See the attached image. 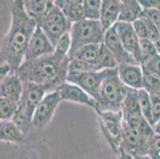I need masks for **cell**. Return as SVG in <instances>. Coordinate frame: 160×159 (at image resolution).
I'll use <instances>...</instances> for the list:
<instances>
[{
  "label": "cell",
  "instance_id": "cell-1",
  "mask_svg": "<svg viewBox=\"0 0 160 159\" xmlns=\"http://www.w3.org/2000/svg\"><path fill=\"white\" fill-rule=\"evenodd\" d=\"M11 24L1 46V61L7 62L17 72L23 63L29 42L38 26L36 21L25 11L22 0H15L10 5Z\"/></svg>",
  "mask_w": 160,
  "mask_h": 159
},
{
  "label": "cell",
  "instance_id": "cell-2",
  "mask_svg": "<svg viewBox=\"0 0 160 159\" xmlns=\"http://www.w3.org/2000/svg\"><path fill=\"white\" fill-rule=\"evenodd\" d=\"M69 58L54 50L53 53L32 61H24L18 70L22 83L31 82L45 87L47 93L66 82Z\"/></svg>",
  "mask_w": 160,
  "mask_h": 159
},
{
  "label": "cell",
  "instance_id": "cell-3",
  "mask_svg": "<svg viewBox=\"0 0 160 159\" xmlns=\"http://www.w3.org/2000/svg\"><path fill=\"white\" fill-rule=\"evenodd\" d=\"M23 92L18 102V110L11 120L27 133L31 127L32 119L36 107L47 93L45 87L31 82L23 83Z\"/></svg>",
  "mask_w": 160,
  "mask_h": 159
},
{
  "label": "cell",
  "instance_id": "cell-4",
  "mask_svg": "<svg viewBox=\"0 0 160 159\" xmlns=\"http://www.w3.org/2000/svg\"><path fill=\"white\" fill-rule=\"evenodd\" d=\"M128 87L120 79L117 68L109 70L103 81L98 100V112H121L122 104L127 95Z\"/></svg>",
  "mask_w": 160,
  "mask_h": 159
},
{
  "label": "cell",
  "instance_id": "cell-5",
  "mask_svg": "<svg viewBox=\"0 0 160 159\" xmlns=\"http://www.w3.org/2000/svg\"><path fill=\"white\" fill-rule=\"evenodd\" d=\"M71 46L69 58L76 51L88 45H100L104 42L105 32L100 21L83 19L73 23L69 30Z\"/></svg>",
  "mask_w": 160,
  "mask_h": 159
},
{
  "label": "cell",
  "instance_id": "cell-6",
  "mask_svg": "<svg viewBox=\"0 0 160 159\" xmlns=\"http://www.w3.org/2000/svg\"><path fill=\"white\" fill-rule=\"evenodd\" d=\"M100 131L112 151L119 154L123 139L122 112H102L98 113Z\"/></svg>",
  "mask_w": 160,
  "mask_h": 159
},
{
  "label": "cell",
  "instance_id": "cell-7",
  "mask_svg": "<svg viewBox=\"0 0 160 159\" xmlns=\"http://www.w3.org/2000/svg\"><path fill=\"white\" fill-rule=\"evenodd\" d=\"M38 26L46 33L54 47L71 28L61 9L55 4V1L54 5L49 9L46 15L38 22Z\"/></svg>",
  "mask_w": 160,
  "mask_h": 159
},
{
  "label": "cell",
  "instance_id": "cell-8",
  "mask_svg": "<svg viewBox=\"0 0 160 159\" xmlns=\"http://www.w3.org/2000/svg\"><path fill=\"white\" fill-rule=\"evenodd\" d=\"M109 70L106 69L98 72H88L81 73H68L66 81L76 84L82 88L95 100H100V89L103 81L108 73Z\"/></svg>",
  "mask_w": 160,
  "mask_h": 159
},
{
  "label": "cell",
  "instance_id": "cell-9",
  "mask_svg": "<svg viewBox=\"0 0 160 159\" xmlns=\"http://www.w3.org/2000/svg\"><path fill=\"white\" fill-rule=\"evenodd\" d=\"M149 139V137L143 135L136 128L129 126L123 120V139L120 151L128 153L133 157L148 155L147 151Z\"/></svg>",
  "mask_w": 160,
  "mask_h": 159
},
{
  "label": "cell",
  "instance_id": "cell-10",
  "mask_svg": "<svg viewBox=\"0 0 160 159\" xmlns=\"http://www.w3.org/2000/svg\"><path fill=\"white\" fill-rule=\"evenodd\" d=\"M62 101L58 91L46 93L42 100L40 102L33 114L31 127L35 128H43L51 121L57 107Z\"/></svg>",
  "mask_w": 160,
  "mask_h": 159
},
{
  "label": "cell",
  "instance_id": "cell-11",
  "mask_svg": "<svg viewBox=\"0 0 160 159\" xmlns=\"http://www.w3.org/2000/svg\"><path fill=\"white\" fill-rule=\"evenodd\" d=\"M114 26L123 47L133 57L136 63L142 66L143 60L139 48V38L134 30L132 23L118 22Z\"/></svg>",
  "mask_w": 160,
  "mask_h": 159
},
{
  "label": "cell",
  "instance_id": "cell-12",
  "mask_svg": "<svg viewBox=\"0 0 160 159\" xmlns=\"http://www.w3.org/2000/svg\"><path fill=\"white\" fill-rule=\"evenodd\" d=\"M55 47L43 30L37 26L29 42L24 61H32L53 53Z\"/></svg>",
  "mask_w": 160,
  "mask_h": 159
},
{
  "label": "cell",
  "instance_id": "cell-13",
  "mask_svg": "<svg viewBox=\"0 0 160 159\" xmlns=\"http://www.w3.org/2000/svg\"><path fill=\"white\" fill-rule=\"evenodd\" d=\"M58 91L62 100L85 105L95 110L96 112H98L99 105L97 100H94L82 88L76 84H71L66 81L58 88Z\"/></svg>",
  "mask_w": 160,
  "mask_h": 159
},
{
  "label": "cell",
  "instance_id": "cell-14",
  "mask_svg": "<svg viewBox=\"0 0 160 159\" xmlns=\"http://www.w3.org/2000/svg\"><path fill=\"white\" fill-rule=\"evenodd\" d=\"M104 43L115 57L118 65H122V64L138 65L133 57L129 52H128V51L123 47L115 26L105 32Z\"/></svg>",
  "mask_w": 160,
  "mask_h": 159
},
{
  "label": "cell",
  "instance_id": "cell-15",
  "mask_svg": "<svg viewBox=\"0 0 160 159\" xmlns=\"http://www.w3.org/2000/svg\"><path fill=\"white\" fill-rule=\"evenodd\" d=\"M117 69L120 79L127 87L136 90L143 87V70L141 65L122 64L118 65Z\"/></svg>",
  "mask_w": 160,
  "mask_h": 159
},
{
  "label": "cell",
  "instance_id": "cell-16",
  "mask_svg": "<svg viewBox=\"0 0 160 159\" xmlns=\"http://www.w3.org/2000/svg\"><path fill=\"white\" fill-rule=\"evenodd\" d=\"M23 83L18 72H11L1 81L0 98L19 102L23 92Z\"/></svg>",
  "mask_w": 160,
  "mask_h": 159
},
{
  "label": "cell",
  "instance_id": "cell-17",
  "mask_svg": "<svg viewBox=\"0 0 160 159\" xmlns=\"http://www.w3.org/2000/svg\"><path fill=\"white\" fill-rule=\"evenodd\" d=\"M121 1L120 0H104L101 4L100 24L104 32L111 29L118 22L120 12Z\"/></svg>",
  "mask_w": 160,
  "mask_h": 159
},
{
  "label": "cell",
  "instance_id": "cell-18",
  "mask_svg": "<svg viewBox=\"0 0 160 159\" xmlns=\"http://www.w3.org/2000/svg\"><path fill=\"white\" fill-rule=\"evenodd\" d=\"M55 4L61 9L70 26L85 19L81 0H58Z\"/></svg>",
  "mask_w": 160,
  "mask_h": 159
},
{
  "label": "cell",
  "instance_id": "cell-19",
  "mask_svg": "<svg viewBox=\"0 0 160 159\" xmlns=\"http://www.w3.org/2000/svg\"><path fill=\"white\" fill-rule=\"evenodd\" d=\"M143 13V9L137 0H123L118 22L133 23L139 19Z\"/></svg>",
  "mask_w": 160,
  "mask_h": 159
},
{
  "label": "cell",
  "instance_id": "cell-20",
  "mask_svg": "<svg viewBox=\"0 0 160 159\" xmlns=\"http://www.w3.org/2000/svg\"><path fill=\"white\" fill-rule=\"evenodd\" d=\"M25 134L12 120L0 121V139L1 142L18 143L23 142Z\"/></svg>",
  "mask_w": 160,
  "mask_h": 159
},
{
  "label": "cell",
  "instance_id": "cell-21",
  "mask_svg": "<svg viewBox=\"0 0 160 159\" xmlns=\"http://www.w3.org/2000/svg\"><path fill=\"white\" fill-rule=\"evenodd\" d=\"M25 11L32 19L38 22L47 13L49 9L54 5V1L46 0H22Z\"/></svg>",
  "mask_w": 160,
  "mask_h": 159
},
{
  "label": "cell",
  "instance_id": "cell-22",
  "mask_svg": "<svg viewBox=\"0 0 160 159\" xmlns=\"http://www.w3.org/2000/svg\"><path fill=\"white\" fill-rule=\"evenodd\" d=\"M100 45H88L83 46L76 51L73 54L69 57V60L73 59L79 61L83 63L92 65L97 69V60L98 57ZM98 72V71H97Z\"/></svg>",
  "mask_w": 160,
  "mask_h": 159
},
{
  "label": "cell",
  "instance_id": "cell-23",
  "mask_svg": "<svg viewBox=\"0 0 160 159\" xmlns=\"http://www.w3.org/2000/svg\"><path fill=\"white\" fill-rule=\"evenodd\" d=\"M96 65H97V71L114 69L119 65L115 57L113 56L111 51L109 50L108 48L104 45V42L100 44Z\"/></svg>",
  "mask_w": 160,
  "mask_h": 159
},
{
  "label": "cell",
  "instance_id": "cell-24",
  "mask_svg": "<svg viewBox=\"0 0 160 159\" xmlns=\"http://www.w3.org/2000/svg\"><path fill=\"white\" fill-rule=\"evenodd\" d=\"M102 1L100 0H84L83 11L85 19L100 21Z\"/></svg>",
  "mask_w": 160,
  "mask_h": 159
},
{
  "label": "cell",
  "instance_id": "cell-25",
  "mask_svg": "<svg viewBox=\"0 0 160 159\" xmlns=\"http://www.w3.org/2000/svg\"><path fill=\"white\" fill-rule=\"evenodd\" d=\"M138 96H139V103L140 107L141 112L142 116L152 126V112H151V96L145 89L138 90Z\"/></svg>",
  "mask_w": 160,
  "mask_h": 159
},
{
  "label": "cell",
  "instance_id": "cell-26",
  "mask_svg": "<svg viewBox=\"0 0 160 159\" xmlns=\"http://www.w3.org/2000/svg\"><path fill=\"white\" fill-rule=\"evenodd\" d=\"M142 70H143L142 88L146 90L150 95H160V79L143 68Z\"/></svg>",
  "mask_w": 160,
  "mask_h": 159
},
{
  "label": "cell",
  "instance_id": "cell-27",
  "mask_svg": "<svg viewBox=\"0 0 160 159\" xmlns=\"http://www.w3.org/2000/svg\"><path fill=\"white\" fill-rule=\"evenodd\" d=\"M18 102L0 98V119L11 120L18 110Z\"/></svg>",
  "mask_w": 160,
  "mask_h": 159
},
{
  "label": "cell",
  "instance_id": "cell-28",
  "mask_svg": "<svg viewBox=\"0 0 160 159\" xmlns=\"http://www.w3.org/2000/svg\"><path fill=\"white\" fill-rule=\"evenodd\" d=\"M139 48H140L141 53H142L143 64L148 60L158 54L156 48H155V42L149 40L148 38L139 39Z\"/></svg>",
  "mask_w": 160,
  "mask_h": 159
},
{
  "label": "cell",
  "instance_id": "cell-29",
  "mask_svg": "<svg viewBox=\"0 0 160 159\" xmlns=\"http://www.w3.org/2000/svg\"><path fill=\"white\" fill-rule=\"evenodd\" d=\"M147 154L152 159H160V135L155 134L150 138Z\"/></svg>",
  "mask_w": 160,
  "mask_h": 159
},
{
  "label": "cell",
  "instance_id": "cell-30",
  "mask_svg": "<svg viewBox=\"0 0 160 159\" xmlns=\"http://www.w3.org/2000/svg\"><path fill=\"white\" fill-rule=\"evenodd\" d=\"M140 18L144 22L145 25H146L148 34V39L152 41L153 42H156L160 38V33L158 28H157L156 25L151 21V20H150L143 13L141 15Z\"/></svg>",
  "mask_w": 160,
  "mask_h": 159
},
{
  "label": "cell",
  "instance_id": "cell-31",
  "mask_svg": "<svg viewBox=\"0 0 160 159\" xmlns=\"http://www.w3.org/2000/svg\"><path fill=\"white\" fill-rule=\"evenodd\" d=\"M142 67L148 70L150 72L153 73L160 79V55L157 54L148 61H146Z\"/></svg>",
  "mask_w": 160,
  "mask_h": 159
},
{
  "label": "cell",
  "instance_id": "cell-32",
  "mask_svg": "<svg viewBox=\"0 0 160 159\" xmlns=\"http://www.w3.org/2000/svg\"><path fill=\"white\" fill-rule=\"evenodd\" d=\"M152 112V127L156 124L160 119V95H150Z\"/></svg>",
  "mask_w": 160,
  "mask_h": 159
},
{
  "label": "cell",
  "instance_id": "cell-33",
  "mask_svg": "<svg viewBox=\"0 0 160 159\" xmlns=\"http://www.w3.org/2000/svg\"><path fill=\"white\" fill-rule=\"evenodd\" d=\"M132 26H133L134 30L137 34L138 37L139 39H145L148 38V30H147L146 25H145L144 22L142 21L139 17V19L134 22L132 23Z\"/></svg>",
  "mask_w": 160,
  "mask_h": 159
},
{
  "label": "cell",
  "instance_id": "cell-34",
  "mask_svg": "<svg viewBox=\"0 0 160 159\" xmlns=\"http://www.w3.org/2000/svg\"><path fill=\"white\" fill-rule=\"evenodd\" d=\"M0 72H1V77H0V79L1 81L3 80L4 78L9 76L11 72H14L12 70V68H11V65L7 62H2L1 64V68H0Z\"/></svg>",
  "mask_w": 160,
  "mask_h": 159
},
{
  "label": "cell",
  "instance_id": "cell-35",
  "mask_svg": "<svg viewBox=\"0 0 160 159\" xmlns=\"http://www.w3.org/2000/svg\"><path fill=\"white\" fill-rule=\"evenodd\" d=\"M118 159H134V157L133 156L128 154V153L120 151V154H119V156H118Z\"/></svg>",
  "mask_w": 160,
  "mask_h": 159
},
{
  "label": "cell",
  "instance_id": "cell-36",
  "mask_svg": "<svg viewBox=\"0 0 160 159\" xmlns=\"http://www.w3.org/2000/svg\"><path fill=\"white\" fill-rule=\"evenodd\" d=\"M154 131H155V134H158V135H160V119L158 122H156V124L153 127Z\"/></svg>",
  "mask_w": 160,
  "mask_h": 159
},
{
  "label": "cell",
  "instance_id": "cell-37",
  "mask_svg": "<svg viewBox=\"0 0 160 159\" xmlns=\"http://www.w3.org/2000/svg\"><path fill=\"white\" fill-rule=\"evenodd\" d=\"M134 159H152L150 156L148 155H139L133 157Z\"/></svg>",
  "mask_w": 160,
  "mask_h": 159
},
{
  "label": "cell",
  "instance_id": "cell-38",
  "mask_svg": "<svg viewBox=\"0 0 160 159\" xmlns=\"http://www.w3.org/2000/svg\"><path fill=\"white\" fill-rule=\"evenodd\" d=\"M155 48H156L158 54L160 55V38L158 39L156 42H155Z\"/></svg>",
  "mask_w": 160,
  "mask_h": 159
},
{
  "label": "cell",
  "instance_id": "cell-39",
  "mask_svg": "<svg viewBox=\"0 0 160 159\" xmlns=\"http://www.w3.org/2000/svg\"><path fill=\"white\" fill-rule=\"evenodd\" d=\"M154 9H157V10L160 11V0H155Z\"/></svg>",
  "mask_w": 160,
  "mask_h": 159
}]
</instances>
